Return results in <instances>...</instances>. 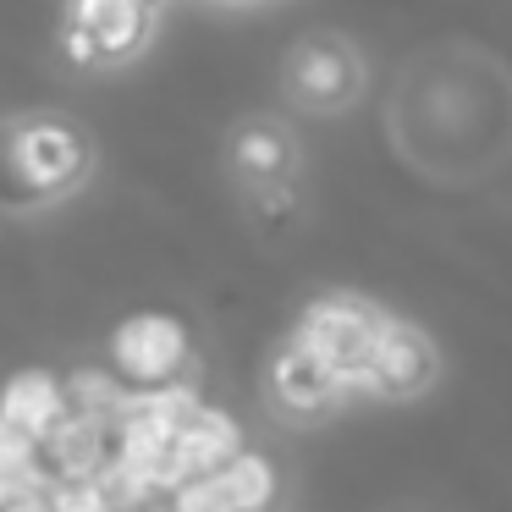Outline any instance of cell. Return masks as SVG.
<instances>
[{
	"instance_id": "9a60e30c",
	"label": "cell",
	"mask_w": 512,
	"mask_h": 512,
	"mask_svg": "<svg viewBox=\"0 0 512 512\" xmlns=\"http://www.w3.org/2000/svg\"><path fill=\"white\" fill-rule=\"evenodd\" d=\"M166 507L171 512H232V501H226V490H221L215 474H199V479H188V485L171 490Z\"/></svg>"
},
{
	"instance_id": "30bf717a",
	"label": "cell",
	"mask_w": 512,
	"mask_h": 512,
	"mask_svg": "<svg viewBox=\"0 0 512 512\" xmlns=\"http://www.w3.org/2000/svg\"><path fill=\"white\" fill-rule=\"evenodd\" d=\"M232 166L243 182H254V188H270V182H287L292 171V144L281 127L270 122H248L243 133L232 138Z\"/></svg>"
},
{
	"instance_id": "2e32d148",
	"label": "cell",
	"mask_w": 512,
	"mask_h": 512,
	"mask_svg": "<svg viewBox=\"0 0 512 512\" xmlns=\"http://www.w3.org/2000/svg\"><path fill=\"white\" fill-rule=\"evenodd\" d=\"M61 56H67L72 67H100V50H94L89 28H78V23H67V34H61Z\"/></svg>"
},
{
	"instance_id": "9c48e42d",
	"label": "cell",
	"mask_w": 512,
	"mask_h": 512,
	"mask_svg": "<svg viewBox=\"0 0 512 512\" xmlns=\"http://www.w3.org/2000/svg\"><path fill=\"white\" fill-rule=\"evenodd\" d=\"M0 419L45 441L50 430H61V424L72 419L67 380L50 375V369H17V375L0 386Z\"/></svg>"
},
{
	"instance_id": "e0dca14e",
	"label": "cell",
	"mask_w": 512,
	"mask_h": 512,
	"mask_svg": "<svg viewBox=\"0 0 512 512\" xmlns=\"http://www.w3.org/2000/svg\"><path fill=\"white\" fill-rule=\"evenodd\" d=\"M221 6H248V0H221Z\"/></svg>"
},
{
	"instance_id": "7c38bea8",
	"label": "cell",
	"mask_w": 512,
	"mask_h": 512,
	"mask_svg": "<svg viewBox=\"0 0 512 512\" xmlns=\"http://www.w3.org/2000/svg\"><path fill=\"white\" fill-rule=\"evenodd\" d=\"M215 479H221L232 512H265L270 501H276V463L259 457V452H237Z\"/></svg>"
},
{
	"instance_id": "6da1fadb",
	"label": "cell",
	"mask_w": 512,
	"mask_h": 512,
	"mask_svg": "<svg viewBox=\"0 0 512 512\" xmlns=\"http://www.w3.org/2000/svg\"><path fill=\"white\" fill-rule=\"evenodd\" d=\"M89 171V144L56 116H17L0 127V204L28 210L72 193Z\"/></svg>"
},
{
	"instance_id": "52a82bcc",
	"label": "cell",
	"mask_w": 512,
	"mask_h": 512,
	"mask_svg": "<svg viewBox=\"0 0 512 512\" xmlns=\"http://www.w3.org/2000/svg\"><path fill=\"white\" fill-rule=\"evenodd\" d=\"M67 23L89 28L94 50H100V67H116V61H133L144 50V39L155 34L160 17L144 12V0H72Z\"/></svg>"
},
{
	"instance_id": "4fadbf2b",
	"label": "cell",
	"mask_w": 512,
	"mask_h": 512,
	"mask_svg": "<svg viewBox=\"0 0 512 512\" xmlns=\"http://www.w3.org/2000/svg\"><path fill=\"white\" fill-rule=\"evenodd\" d=\"M17 474H39V435L0 419V479H17Z\"/></svg>"
},
{
	"instance_id": "277c9868",
	"label": "cell",
	"mask_w": 512,
	"mask_h": 512,
	"mask_svg": "<svg viewBox=\"0 0 512 512\" xmlns=\"http://www.w3.org/2000/svg\"><path fill=\"white\" fill-rule=\"evenodd\" d=\"M435 369H441V358H435L430 336H424L419 325L386 320V331H380V342H375L369 391H375V397H391V402H408L435 380Z\"/></svg>"
},
{
	"instance_id": "7a4b0ae2",
	"label": "cell",
	"mask_w": 512,
	"mask_h": 512,
	"mask_svg": "<svg viewBox=\"0 0 512 512\" xmlns=\"http://www.w3.org/2000/svg\"><path fill=\"white\" fill-rule=\"evenodd\" d=\"M386 331V314L364 298H314L303 309L292 347H303L309 358H320L347 391H369V369H375V342Z\"/></svg>"
},
{
	"instance_id": "8992f818",
	"label": "cell",
	"mask_w": 512,
	"mask_h": 512,
	"mask_svg": "<svg viewBox=\"0 0 512 512\" xmlns=\"http://www.w3.org/2000/svg\"><path fill=\"white\" fill-rule=\"evenodd\" d=\"M237 452H248V446H243V430H237L232 413L199 408V419L177 435V452H171L166 474H160V490L171 496L177 485H188V479H199V474H221Z\"/></svg>"
},
{
	"instance_id": "3957f363",
	"label": "cell",
	"mask_w": 512,
	"mask_h": 512,
	"mask_svg": "<svg viewBox=\"0 0 512 512\" xmlns=\"http://www.w3.org/2000/svg\"><path fill=\"white\" fill-rule=\"evenodd\" d=\"M111 369L133 391H160V386L188 380V369H193L188 325L171 320V314H133V320H122L111 336Z\"/></svg>"
},
{
	"instance_id": "5bb4252c",
	"label": "cell",
	"mask_w": 512,
	"mask_h": 512,
	"mask_svg": "<svg viewBox=\"0 0 512 512\" xmlns=\"http://www.w3.org/2000/svg\"><path fill=\"white\" fill-rule=\"evenodd\" d=\"M45 507L50 512H116L100 479H61V485H50Z\"/></svg>"
},
{
	"instance_id": "ba28073f",
	"label": "cell",
	"mask_w": 512,
	"mask_h": 512,
	"mask_svg": "<svg viewBox=\"0 0 512 512\" xmlns=\"http://www.w3.org/2000/svg\"><path fill=\"white\" fill-rule=\"evenodd\" d=\"M270 397H276V408L292 413V419H320V413H331L336 402L347 397V386L320 364V358H309L303 347L287 342V353L270 364Z\"/></svg>"
},
{
	"instance_id": "5b68a950",
	"label": "cell",
	"mask_w": 512,
	"mask_h": 512,
	"mask_svg": "<svg viewBox=\"0 0 512 512\" xmlns=\"http://www.w3.org/2000/svg\"><path fill=\"white\" fill-rule=\"evenodd\" d=\"M287 89L309 111H336V105H347L358 94V56L342 39H309L287 61Z\"/></svg>"
},
{
	"instance_id": "8fae6325",
	"label": "cell",
	"mask_w": 512,
	"mask_h": 512,
	"mask_svg": "<svg viewBox=\"0 0 512 512\" xmlns=\"http://www.w3.org/2000/svg\"><path fill=\"white\" fill-rule=\"evenodd\" d=\"M127 402H133V386H127L116 369L83 364L67 375V408L72 419H122Z\"/></svg>"
}]
</instances>
